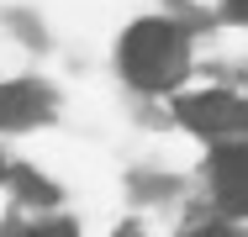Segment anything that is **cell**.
<instances>
[{"instance_id": "cell-1", "label": "cell", "mask_w": 248, "mask_h": 237, "mask_svg": "<svg viewBox=\"0 0 248 237\" xmlns=\"http://www.w3.org/2000/svg\"><path fill=\"white\" fill-rule=\"evenodd\" d=\"M122 69L138 90H164L185 74V32L174 21H138L122 37Z\"/></svg>"}, {"instance_id": "cell-2", "label": "cell", "mask_w": 248, "mask_h": 237, "mask_svg": "<svg viewBox=\"0 0 248 237\" xmlns=\"http://www.w3.org/2000/svg\"><path fill=\"white\" fill-rule=\"evenodd\" d=\"M174 111H180V121H185L190 132H201V137H243L248 132V100H238V95H227V90L185 95Z\"/></svg>"}, {"instance_id": "cell-3", "label": "cell", "mask_w": 248, "mask_h": 237, "mask_svg": "<svg viewBox=\"0 0 248 237\" xmlns=\"http://www.w3.org/2000/svg\"><path fill=\"white\" fill-rule=\"evenodd\" d=\"M211 185H217V200L227 211L248 216V142H227L211 158Z\"/></svg>"}, {"instance_id": "cell-4", "label": "cell", "mask_w": 248, "mask_h": 237, "mask_svg": "<svg viewBox=\"0 0 248 237\" xmlns=\"http://www.w3.org/2000/svg\"><path fill=\"white\" fill-rule=\"evenodd\" d=\"M48 116V95L32 79H11L0 85V127H37Z\"/></svg>"}, {"instance_id": "cell-5", "label": "cell", "mask_w": 248, "mask_h": 237, "mask_svg": "<svg viewBox=\"0 0 248 237\" xmlns=\"http://www.w3.org/2000/svg\"><path fill=\"white\" fill-rule=\"evenodd\" d=\"M27 237H74V227L69 222H48V227H32Z\"/></svg>"}, {"instance_id": "cell-6", "label": "cell", "mask_w": 248, "mask_h": 237, "mask_svg": "<svg viewBox=\"0 0 248 237\" xmlns=\"http://www.w3.org/2000/svg\"><path fill=\"white\" fill-rule=\"evenodd\" d=\"M190 237H238V232H227V227H201V232H190Z\"/></svg>"}, {"instance_id": "cell-7", "label": "cell", "mask_w": 248, "mask_h": 237, "mask_svg": "<svg viewBox=\"0 0 248 237\" xmlns=\"http://www.w3.org/2000/svg\"><path fill=\"white\" fill-rule=\"evenodd\" d=\"M227 11H232L238 21H248V0H227Z\"/></svg>"}, {"instance_id": "cell-8", "label": "cell", "mask_w": 248, "mask_h": 237, "mask_svg": "<svg viewBox=\"0 0 248 237\" xmlns=\"http://www.w3.org/2000/svg\"><path fill=\"white\" fill-rule=\"evenodd\" d=\"M116 237H143V232H138V227H122V232H116Z\"/></svg>"}]
</instances>
